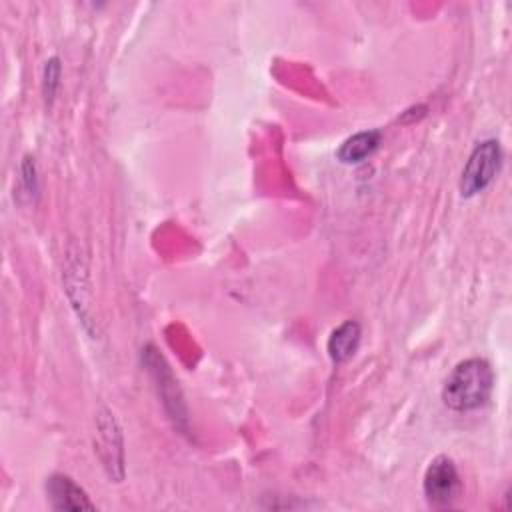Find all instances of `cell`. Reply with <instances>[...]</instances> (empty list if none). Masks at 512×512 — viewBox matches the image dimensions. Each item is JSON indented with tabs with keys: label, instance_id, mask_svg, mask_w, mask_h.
<instances>
[{
	"label": "cell",
	"instance_id": "7",
	"mask_svg": "<svg viewBox=\"0 0 512 512\" xmlns=\"http://www.w3.org/2000/svg\"><path fill=\"white\" fill-rule=\"evenodd\" d=\"M380 130H364L346 138L336 150V158L344 164H358L380 146Z\"/></svg>",
	"mask_w": 512,
	"mask_h": 512
},
{
	"label": "cell",
	"instance_id": "6",
	"mask_svg": "<svg viewBox=\"0 0 512 512\" xmlns=\"http://www.w3.org/2000/svg\"><path fill=\"white\" fill-rule=\"evenodd\" d=\"M360 336H362V330L356 320H346L340 326H336L328 336V344H326L330 360L334 364L348 362L360 346Z\"/></svg>",
	"mask_w": 512,
	"mask_h": 512
},
{
	"label": "cell",
	"instance_id": "1",
	"mask_svg": "<svg viewBox=\"0 0 512 512\" xmlns=\"http://www.w3.org/2000/svg\"><path fill=\"white\" fill-rule=\"evenodd\" d=\"M494 372L484 358H466L454 366L442 386V400L454 412L482 408L492 394Z\"/></svg>",
	"mask_w": 512,
	"mask_h": 512
},
{
	"label": "cell",
	"instance_id": "3",
	"mask_svg": "<svg viewBox=\"0 0 512 512\" xmlns=\"http://www.w3.org/2000/svg\"><path fill=\"white\" fill-rule=\"evenodd\" d=\"M424 496L434 508H450L460 496L462 482L452 458L436 456L424 472Z\"/></svg>",
	"mask_w": 512,
	"mask_h": 512
},
{
	"label": "cell",
	"instance_id": "5",
	"mask_svg": "<svg viewBox=\"0 0 512 512\" xmlns=\"http://www.w3.org/2000/svg\"><path fill=\"white\" fill-rule=\"evenodd\" d=\"M46 494L54 510H94L88 494L66 474L46 478Z\"/></svg>",
	"mask_w": 512,
	"mask_h": 512
},
{
	"label": "cell",
	"instance_id": "4",
	"mask_svg": "<svg viewBox=\"0 0 512 512\" xmlns=\"http://www.w3.org/2000/svg\"><path fill=\"white\" fill-rule=\"evenodd\" d=\"M96 452L114 482L124 478V442L120 426L108 408L96 414Z\"/></svg>",
	"mask_w": 512,
	"mask_h": 512
},
{
	"label": "cell",
	"instance_id": "8",
	"mask_svg": "<svg viewBox=\"0 0 512 512\" xmlns=\"http://www.w3.org/2000/svg\"><path fill=\"white\" fill-rule=\"evenodd\" d=\"M58 80H60V60H58V58H50V60H46V66H44V82H42V86H44V96H46L48 100L54 98L56 88H58V84H60Z\"/></svg>",
	"mask_w": 512,
	"mask_h": 512
},
{
	"label": "cell",
	"instance_id": "2",
	"mask_svg": "<svg viewBox=\"0 0 512 512\" xmlns=\"http://www.w3.org/2000/svg\"><path fill=\"white\" fill-rule=\"evenodd\" d=\"M500 166H502V148L498 140L490 138L476 144V148L468 156L460 174V194L464 198H470L482 192L484 188H488V184L496 178Z\"/></svg>",
	"mask_w": 512,
	"mask_h": 512
},
{
	"label": "cell",
	"instance_id": "9",
	"mask_svg": "<svg viewBox=\"0 0 512 512\" xmlns=\"http://www.w3.org/2000/svg\"><path fill=\"white\" fill-rule=\"evenodd\" d=\"M22 184L28 194H34L38 190L36 186V172H34V162L30 158H24L22 162Z\"/></svg>",
	"mask_w": 512,
	"mask_h": 512
}]
</instances>
